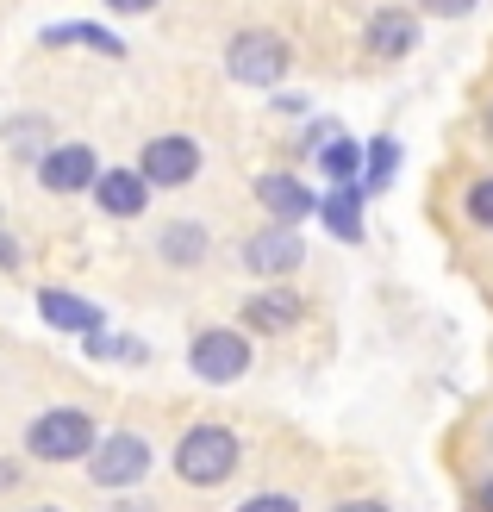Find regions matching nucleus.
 Listing matches in <instances>:
<instances>
[{"label": "nucleus", "instance_id": "nucleus-15", "mask_svg": "<svg viewBox=\"0 0 493 512\" xmlns=\"http://www.w3.org/2000/svg\"><path fill=\"white\" fill-rule=\"evenodd\" d=\"M319 169H325V182L331 188H362V144L356 138H325L319 144Z\"/></svg>", "mask_w": 493, "mask_h": 512}, {"label": "nucleus", "instance_id": "nucleus-7", "mask_svg": "<svg viewBox=\"0 0 493 512\" xmlns=\"http://www.w3.org/2000/svg\"><path fill=\"white\" fill-rule=\"evenodd\" d=\"M100 175V157L88 144H50L38 157V188L44 194H88Z\"/></svg>", "mask_w": 493, "mask_h": 512}, {"label": "nucleus", "instance_id": "nucleus-1", "mask_svg": "<svg viewBox=\"0 0 493 512\" xmlns=\"http://www.w3.org/2000/svg\"><path fill=\"white\" fill-rule=\"evenodd\" d=\"M169 469H175L181 488H225V481L244 469V444H238V431H231V425L206 419V425H188L175 438Z\"/></svg>", "mask_w": 493, "mask_h": 512}, {"label": "nucleus", "instance_id": "nucleus-14", "mask_svg": "<svg viewBox=\"0 0 493 512\" xmlns=\"http://www.w3.org/2000/svg\"><path fill=\"white\" fill-rule=\"evenodd\" d=\"M412 44H419V19H412V13L381 7V13L369 19V50H375V57H406Z\"/></svg>", "mask_w": 493, "mask_h": 512}, {"label": "nucleus", "instance_id": "nucleus-25", "mask_svg": "<svg viewBox=\"0 0 493 512\" xmlns=\"http://www.w3.org/2000/svg\"><path fill=\"white\" fill-rule=\"evenodd\" d=\"M0 269H19V238L0 225Z\"/></svg>", "mask_w": 493, "mask_h": 512}, {"label": "nucleus", "instance_id": "nucleus-10", "mask_svg": "<svg viewBox=\"0 0 493 512\" xmlns=\"http://www.w3.org/2000/svg\"><path fill=\"white\" fill-rule=\"evenodd\" d=\"M88 194L100 200V213H107V219H144V207H150V182H144L138 169H100Z\"/></svg>", "mask_w": 493, "mask_h": 512}, {"label": "nucleus", "instance_id": "nucleus-4", "mask_svg": "<svg viewBox=\"0 0 493 512\" xmlns=\"http://www.w3.org/2000/svg\"><path fill=\"white\" fill-rule=\"evenodd\" d=\"M288 44H281L275 32H238L225 44V69H231V82H244V88H275L281 75H288Z\"/></svg>", "mask_w": 493, "mask_h": 512}, {"label": "nucleus", "instance_id": "nucleus-22", "mask_svg": "<svg viewBox=\"0 0 493 512\" xmlns=\"http://www.w3.org/2000/svg\"><path fill=\"white\" fill-rule=\"evenodd\" d=\"M475 0H425V13H437V19H462Z\"/></svg>", "mask_w": 493, "mask_h": 512}, {"label": "nucleus", "instance_id": "nucleus-26", "mask_svg": "<svg viewBox=\"0 0 493 512\" xmlns=\"http://www.w3.org/2000/svg\"><path fill=\"white\" fill-rule=\"evenodd\" d=\"M475 512H493V475H481V488H475Z\"/></svg>", "mask_w": 493, "mask_h": 512}, {"label": "nucleus", "instance_id": "nucleus-9", "mask_svg": "<svg viewBox=\"0 0 493 512\" xmlns=\"http://www.w3.org/2000/svg\"><path fill=\"white\" fill-rule=\"evenodd\" d=\"M256 200H263V213H269L275 225H300V219H313V213H319V194L306 188L300 175H281V169L256 175Z\"/></svg>", "mask_w": 493, "mask_h": 512}, {"label": "nucleus", "instance_id": "nucleus-23", "mask_svg": "<svg viewBox=\"0 0 493 512\" xmlns=\"http://www.w3.org/2000/svg\"><path fill=\"white\" fill-rule=\"evenodd\" d=\"M107 512H163V506H157V500H138V494H113Z\"/></svg>", "mask_w": 493, "mask_h": 512}, {"label": "nucleus", "instance_id": "nucleus-19", "mask_svg": "<svg viewBox=\"0 0 493 512\" xmlns=\"http://www.w3.org/2000/svg\"><path fill=\"white\" fill-rule=\"evenodd\" d=\"M44 138H50V132H44V119H38V113H25L13 132H7V150H13V157H32V163H38V157H44Z\"/></svg>", "mask_w": 493, "mask_h": 512}, {"label": "nucleus", "instance_id": "nucleus-12", "mask_svg": "<svg viewBox=\"0 0 493 512\" xmlns=\"http://www.w3.org/2000/svg\"><path fill=\"white\" fill-rule=\"evenodd\" d=\"M300 319H306V306H300L294 288H263V294L244 300V325L250 331H269V338H275V331H294Z\"/></svg>", "mask_w": 493, "mask_h": 512}, {"label": "nucleus", "instance_id": "nucleus-13", "mask_svg": "<svg viewBox=\"0 0 493 512\" xmlns=\"http://www.w3.org/2000/svg\"><path fill=\"white\" fill-rule=\"evenodd\" d=\"M206 244H213V238H206L200 219H175V225L157 232V256H163L169 269H200L206 263Z\"/></svg>", "mask_w": 493, "mask_h": 512}, {"label": "nucleus", "instance_id": "nucleus-3", "mask_svg": "<svg viewBox=\"0 0 493 512\" xmlns=\"http://www.w3.org/2000/svg\"><path fill=\"white\" fill-rule=\"evenodd\" d=\"M150 469H157V450H150V438H138V431H107L94 450H88V481L100 494H138Z\"/></svg>", "mask_w": 493, "mask_h": 512}, {"label": "nucleus", "instance_id": "nucleus-6", "mask_svg": "<svg viewBox=\"0 0 493 512\" xmlns=\"http://www.w3.org/2000/svg\"><path fill=\"white\" fill-rule=\"evenodd\" d=\"M138 175H144L150 188H188L194 175H200V144H194V138H181V132L150 138V144H144V157H138Z\"/></svg>", "mask_w": 493, "mask_h": 512}, {"label": "nucleus", "instance_id": "nucleus-24", "mask_svg": "<svg viewBox=\"0 0 493 512\" xmlns=\"http://www.w3.org/2000/svg\"><path fill=\"white\" fill-rule=\"evenodd\" d=\"M19 481H25V469L13 463V456H0V494H13V488H19Z\"/></svg>", "mask_w": 493, "mask_h": 512}, {"label": "nucleus", "instance_id": "nucleus-16", "mask_svg": "<svg viewBox=\"0 0 493 512\" xmlns=\"http://www.w3.org/2000/svg\"><path fill=\"white\" fill-rule=\"evenodd\" d=\"M319 213H325V232H331V238L362 244V188H331V194L319 200Z\"/></svg>", "mask_w": 493, "mask_h": 512}, {"label": "nucleus", "instance_id": "nucleus-11", "mask_svg": "<svg viewBox=\"0 0 493 512\" xmlns=\"http://www.w3.org/2000/svg\"><path fill=\"white\" fill-rule=\"evenodd\" d=\"M38 313H44V325L75 331V338H88V331H107V313H100L94 300L63 294V288H44V294H38Z\"/></svg>", "mask_w": 493, "mask_h": 512}, {"label": "nucleus", "instance_id": "nucleus-30", "mask_svg": "<svg viewBox=\"0 0 493 512\" xmlns=\"http://www.w3.org/2000/svg\"><path fill=\"white\" fill-rule=\"evenodd\" d=\"M487 132H493V113H487Z\"/></svg>", "mask_w": 493, "mask_h": 512}, {"label": "nucleus", "instance_id": "nucleus-2", "mask_svg": "<svg viewBox=\"0 0 493 512\" xmlns=\"http://www.w3.org/2000/svg\"><path fill=\"white\" fill-rule=\"evenodd\" d=\"M94 444H100V419L88 406H44L25 425V456L32 463H88Z\"/></svg>", "mask_w": 493, "mask_h": 512}, {"label": "nucleus", "instance_id": "nucleus-29", "mask_svg": "<svg viewBox=\"0 0 493 512\" xmlns=\"http://www.w3.org/2000/svg\"><path fill=\"white\" fill-rule=\"evenodd\" d=\"M32 512H63V506H32Z\"/></svg>", "mask_w": 493, "mask_h": 512}, {"label": "nucleus", "instance_id": "nucleus-8", "mask_svg": "<svg viewBox=\"0 0 493 512\" xmlns=\"http://www.w3.org/2000/svg\"><path fill=\"white\" fill-rule=\"evenodd\" d=\"M306 263V244H300V232L294 225H263V232H250L244 238V269L250 275H294Z\"/></svg>", "mask_w": 493, "mask_h": 512}, {"label": "nucleus", "instance_id": "nucleus-20", "mask_svg": "<svg viewBox=\"0 0 493 512\" xmlns=\"http://www.w3.org/2000/svg\"><path fill=\"white\" fill-rule=\"evenodd\" d=\"M462 213H469V225L493 232V175H481V182L469 188V200H462Z\"/></svg>", "mask_w": 493, "mask_h": 512}, {"label": "nucleus", "instance_id": "nucleus-17", "mask_svg": "<svg viewBox=\"0 0 493 512\" xmlns=\"http://www.w3.org/2000/svg\"><path fill=\"white\" fill-rule=\"evenodd\" d=\"M394 169H400V144L375 138L369 150H362V194H387L394 188Z\"/></svg>", "mask_w": 493, "mask_h": 512}, {"label": "nucleus", "instance_id": "nucleus-28", "mask_svg": "<svg viewBox=\"0 0 493 512\" xmlns=\"http://www.w3.org/2000/svg\"><path fill=\"white\" fill-rule=\"evenodd\" d=\"M113 13H144V7H157V0H107Z\"/></svg>", "mask_w": 493, "mask_h": 512}, {"label": "nucleus", "instance_id": "nucleus-18", "mask_svg": "<svg viewBox=\"0 0 493 512\" xmlns=\"http://www.w3.org/2000/svg\"><path fill=\"white\" fill-rule=\"evenodd\" d=\"M44 44H88V50H100V57H125V44L107 32V25H50Z\"/></svg>", "mask_w": 493, "mask_h": 512}, {"label": "nucleus", "instance_id": "nucleus-5", "mask_svg": "<svg viewBox=\"0 0 493 512\" xmlns=\"http://www.w3.org/2000/svg\"><path fill=\"white\" fill-rule=\"evenodd\" d=\"M188 369L200 381H213V388H225V381H238L250 369V338L231 331V325H206L200 338L188 344Z\"/></svg>", "mask_w": 493, "mask_h": 512}, {"label": "nucleus", "instance_id": "nucleus-21", "mask_svg": "<svg viewBox=\"0 0 493 512\" xmlns=\"http://www.w3.org/2000/svg\"><path fill=\"white\" fill-rule=\"evenodd\" d=\"M238 512H300V500L294 494H250Z\"/></svg>", "mask_w": 493, "mask_h": 512}, {"label": "nucleus", "instance_id": "nucleus-27", "mask_svg": "<svg viewBox=\"0 0 493 512\" xmlns=\"http://www.w3.org/2000/svg\"><path fill=\"white\" fill-rule=\"evenodd\" d=\"M331 512H387L381 500H344V506H331Z\"/></svg>", "mask_w": 493, "mask_h": 512}]
</instances>
